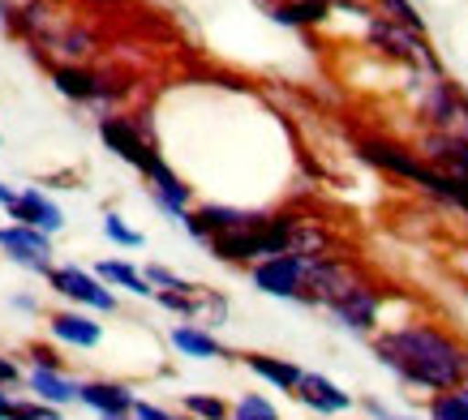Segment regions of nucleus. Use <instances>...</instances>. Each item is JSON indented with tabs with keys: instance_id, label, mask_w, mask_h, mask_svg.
Instances as JSON below:
<instances>
[{
	"instance_id": "1",
	"label": "nucleus",
	"mask_w": 468,
	"mask_h": 420,
	"mask_svg": "<svg viewBox=\"0 0 468 420\" xmlns=\"http://www.w3.org/2000/svg\"><path fill=\"white\" fill-rule=\"evenodd\" d=\"M374 356L412 391H455L468 382V348L434 322H409L374 335Z\"/></svg>"
},
{
	"instance_id": "2",
	"label": "nucleus",
	"mask_w": 468,
	"mask_h": 420,
	"mask_svg": "<svg viewBox=\"0 0 468 420\" xmlns=\"http://www.w3.org/2000/svg\"><path fill=\"white\" fill-rule=\"evenodd\" d=\"M250 279L262 296H275V300H301L310 305V257L305 253H280V257H267L250 270Z\"/></svg>"
},
{
	"instance_id": "3",
	"label": "nucleus",
	"mask_w": 468,
	"mask_h": 420,
	"mask_svg": "<svg viewBox=\"0 0 468 420\" xmlns=\"http://www.w3.org/2000/svg\"><path fill=\"white\" fill-rule=\"evenodd\" d=\"M100 138H103V146H108L116 159H125L129 168H138L146 181L164 168V154H159L155 146L143 138V129L133 125L129 116H103V121H100Z\"/></svg>"
},
{
	"instance_id": "4",
	"label": "nucleus",
	"mask_w": 468,
	"mask_h": 420,
	"mask_svg": "<svg viewBox=\"0 0 468 420\" xmlns=\"http://www.w3.org/2000/svg\"><path fill=\"white\" fill-rule=\"evenodd\" d=\"M369 43H378L387 57L404 60V65H417V69H430L439 78V57L430 52V43H421L417 30L399 26L391 17H369Z\"/></svg>"
},
{
	"instance_id": "5",
	"label": "nucleus",
	"mask_w": 468,
	"mask_h": 420,
	"mask_svg": "<svg viewBox=\"0 0 468 420\" xmlns=\"http://www.w3.org/2000/svg\"><path fill=\"white\" fill-rule=\"evenodd\" d=\"M48 283H52V292H60L65 300H73V305L95 309V313H116V292L95 275V270H82L69 262V267L52 270Z\"/></svg>"
},
{
	"instance_id": "6",
	"label": "nucleus",
	"mask_w": 468,
	"mask_h": 420,
	"mask_svg": "<svg viewBox=\"0 0 468 420\" xmlns=\"http://www.w3.org/2000/svg\"><path fill=\"white\" fill-rule=\"evenodd\" d=\"M262 219H267V215H258V210L228 206V202H202L198 210H189V219H185V232L207 245L211 236H224V232H245V227H258Z\"/></svg>"
},
{
	"instance_id": "7",
	"label": "nucleus",
	"mask_w": 468,
	"mask_h": 420,
	"mask_svg": "<svg viewBox=\"0 0 468 420\" xmlns=\"http://www.w3.org/2000/svg\"><path fill=\"white\" fill-rule=\"evenodd\" d=\"M0 253L17 262V267L35 270V275H52V236L39 232V227H22V224H9L0 227Z\"/></svg>"
},
{
	"instance_id": "8",
	"label": "nucleus",
	"mask_w": 468,
	"mask_h": 420,
	"mask_svg": "<svg viewBox=\"0 0 468 420\" xmlns=\"http://www.w3.org/2000/svg\"><path fill=\"white\" fill-rule=\"evenodd\" d=\"M326 309H331V318H335L344 331H353V335H374V331H378V313H383V292L356 279L335 305H326Z\"/></svg>"
},
{
	"instance_id": "9",
	"label": "nucleus",
	"mask_w": 468,
	"mask_h": 420,
	"mask_svg": "<svg viewBox=\"0 0 468 420\" xmlns=\"http://www.w3.org/2000/svg\"><path fill=\"white\" fill-rule=\"evenodd\" d=\"M292 399L310 407L314 416H344V412H353V407H356L353 394L344 391L340 382H331L326 373H305Z\"/></svg>"
},
{
	"instance_id": "10",
	"label": "nucleus",
	"mask_w": 468,
	"mask_h": 420,
	"mask_svg": "<svg viewBox=\"0 0 468 420\" xmlns=\"http://www.w3.org/2000/svg\"><path fill=\"white\" fill-rule=\"evenodd\" d=\"M9 219L22 224V227H39V232H48V236H57L60 227H65V210L43 194V189H22L17 202L9 206Z\"/></svg>"
},
{
	"instance_id": "11",
	"label": "nucleus",
	"mask_w": 468,
	"mask_h": 420,
	"mask_svg": "<svg viewBox=\"0 0 468 420\" xmlns=\"http://www.w3.org/2000/svg\"><path fill=\"white\" fill-rule=\"evenodd\" d=\"M48 331H52V339H60L65 348L90 352L103 343V322H95L82 309H60V313H52V318H48Z\"/></svg>"
},
{
	"instance_id": "12",
	"label": "nucleus",
	"mask_w": 468,
	"mask_h": 420,
	"mask_svg": "<svg viewBox=\"0 0 468 420\" xmlns=\"http://www.w3.org/2000/svg\"><path fill=\"white\" fill-rule=\"evenodd\" d=\"M78 404H86L90 412H100V416H129V412H133V404H138V394L129 391L125 382L90 378V382H82Z\"/></svg>"
},
{
	"instance_id": "13",
	"label": "nucleus",
	"mask_w": 468,
	"mask_h": 420,
	"mask_svg": "<svg viewBox=\"0 0 468 420\" xmlns=\"http://www.w3.org/2000/svg\"><path fill=\"white\" fill-rule=\"evenodd\" d=\"M168 343L176 348V356H189V361H228V348L207 331V326H194V322L172 326Z\"/></svg>"
},
{
	"instance_id": "14",
	"label": "nucleus",
	"mask_w": 468,
	"mask_h": 420,
	"mask_svg": "<svg viewBox=\"0 0 468 420\" xmlns=\"http://www.w3.org/2000/svg\"><path fill=\"white\" fill-rule=\"evenodd\" d=\"M245 369H250L254 378H262L267 386L284 391V394H297L301 378H305V369H301V364L284 361V356H267V352H254V356H245Z\"/></svg>"
},
{
	"instance_id": "15",
	"label": "nucleus",
	"mask_w": 468,
	"mask_h": 420,
	"mask_svg": "<svg viewBox=\"0 0 468 420\" xmlns=\"http://www.w3.org/2000/svg\"><path fill=\"white\" fill-rule=\"evenodd\" d=\"M27 386L35 399H43V404H52V407L78 404V394H82V382H73L69 373H57V369H30Z\"/></svg>"
},
{
	"instance_id": "16",
	"label": "nucleus",
	"mask_w": 468,
	"mask_h": 420,
	"mask_svg": "<svg viewBox=\"0 0 468 420\" xmlns=\"http://www.w3.org/2000/svg\"><path fill=\"white\" fill-rule=\"evenodd\" d=\"M95 275H100L108 288H125L129 296H143V300H146V296H155L151 279H146L133 262H125V257H103L100 267H95Z\"/></svg>"
},
{
	"instance_id": "17",
	"label": "nucleus",
	"mask_w": 468,
	"mask_h": 420,
	"mask_svg": "<svg viewBox=\"0 0 468 420\" xmlns=\"http://www.w3.org/2000/svg\"><path fill=\"white\" fill-rule=\"evenodd\" d=\"M335 9V0H280L271 5V22L280 26H318Z\"/></svg>"
},
{
	"instance_id": "18",
	"label": "nucleus",
	"mask_w": 468,
	"mask_h": 420,
	"mask_svg": "<svg viewBox=\"0 0 468 420\" xmlns=\"http://www.w3.org/2000/svg\"><path fill=\"white\" fill-rule=\"evenodd\" d=\"M57 90H60V95H69V99H78V103H95V99H108V95H112V86L103 82V78L78 69V65H65V69H57Z\"/></svg>"
},
{
	"instance_id": "19",
	"label": "nucleus",
	"mask_w": 468,
	"mask_h": 420,
	"mask_svg": "<svg viewBox=\"0 0 468 420\" xmlns=\"http://www.w3.org/2000/svg\"><path fill=\"white\" fill-rule=\"evenodd\" d=\"M426 420H468V382L464 386H455V391L430 394Z\"/></svg>"
},
{
	"instance_id": "20",
	"label": "nucleus",
	"mask_w": 468,
	"mask_h": 420,
	"mask_svg": "<svg viewBox=\"0 0 468 420\" xmlns=\"http://www.w3.org/2000/svg\"><path fill=\"white\" fill-rule=\"evenodd\" d=\"M181 407H185V416H194V420H232V407H228L219 394L189 391L181 399Z\"/></svg>"
},
{
	"instance_id": "21",
	"label": "nucleus",
	"mask_w": 468,
	"mask_h": 420,
	"mask_svg": "<svg viewBox=\"0 0 468 420\" xmlns=\"http://www.w3.org/2000/svg\"><path fill=\"white\" fill-rule=\"evenodd\" d=\"M232 420H284L280 416V407L271 404L267 394H241L237 404H232Z\"/></svg>"
},
{
	"instance_id": "22",
	"label": "nucleus",
	"mask_w": 468,
	"mask_h": 420,
	"mask_svg": "<svg viewBox=\"0 0 468 420\" xmlns=\"http://www.w3.org/2000/svg\"><path fill=\"white\" fill-rule=\"evenodd\" d=\"M103 236L112 240V245H121V249H143V245H146L143 232H133V227L125 224V215H116V210H108V215H103Z\"/></svg>"
},
{
	"instance_id": "23",
	"label": "nucleus",
	"mask_w": 468,
	"mask_h": 420,
	"mask_svg": "<svg viewBox=\"0 0 468 420\" xmlns=\"http://www.w3.org/2000/svg\"><path fill=\"white\" fill-rule=\"evenodd\" d=\"M383 5H387V17H391V22L417 30V35L426 30V17L417 14V5H412V0H383Z\"/></svg>"
},
{
	"instance_id": "24",
	"label": "nucleus",
	"mask_w": 468,
	"mask_h": 420,
	"mask_svg": "<svg viewBox=\"0 0 468 420\" xmlns=\"http://www.w3.org/2000/svg\"><path fill=\"white\" fill-rule=\"evenodd\" d=\"M9 420H60V407L43 404V399H14V416Z\"/></svg>"
},
{
	"instance_id": "25",
	"label": "nucleus",
	"mask_w": 468,
	"mask_h": 420,
	"mask_svg": "<svg viewBox=\"0 0 468 420\" xmlns=\"http://www.w3.org/2000/svg\"><path fill=\"white\" fill-rule=\"evenodd\" d=\"M30 369H57V373H65V356L57 348H48V343H35L30 348Z\"/></svg>"
},
{
	"instance_id": "26",
	"label": "nucleus",
	"mask_w": 468,
	"mask_h": 420,
	"mask_svg": "<svg viewBox=\"0 0 468 420\" xmlns=\"http://www.w3.org/2000/svg\"><path fill=\"white\" fill-rule=\"evenodd\" d=\"M129 420H194V416H176V412H164V407L159 404H146V399H138V404H133V412H129Z\"/></svg>"
},
{
	"instance_id": "27",
	"label": "nucleus",
	"mask_w": 468,
	"mask_h": 420,
	"mask_svg": "<svg viewBox=\"0 0 468 420\" xmlns=\"http://www.w3.org/2000/svg\"><path fill=\"white\" fill-rule=\"evenodd\" d=\"M361 407H366L369 420H417V416H404V412H396V407H387L378 394H366V399H361Z\"/></svg>"
},
{
	"instance_id": "28",
	"label": "nucleus",
	"mask_w": 468,
	"mask_h": 420,
	"mask_svg": "<svg viewBox=\"0 0 468 420\" xmlns=\"http://www.w3.org/2000/svg\"><path fill=\"white\" fill-rule=\"evenodd\" d=\"M202 313L211 318V326H224V318H228V300H224L219 292H211V288H207V292H202Z\"/></svg>"
},
{
	"instance_id": "29",
	"label": "nucleus",
	"mask_w": 468,
	"mask_h": 420,
	"mask_svg": "<svg viewBox=\"0 0 468 420\" xmlns=\"http://www.w3.org/2000/svg\"><path fill=\"white\" fill-rule=\"evenodd\" d=\"M14 382H22V369L9 356H0V386H14Z\"/></svg>"
},
{
	"instance_id": "30",
	"label": "nucleus",
	"mask_w": 468,
	"mask_h": 420,
	"mask_svg": "<svg viewBox=\"0 0 468 420\" xmlns=\"http://www.w3.org/2000/svg\"><path fill=\"white\" fill-rule=\"evenodd\" d=\"M14 309H22V313H35V296H14Z\"/></svg>"
},
{
	"instance_id": "31",
	"label": "nucleus",
	"mask_w": 468,
	"mask_h": 420,
	"mask_svg": "<svg viewBox=\"0 0 468 420\" xmlns=\"http://www.w3.org/2000/svg\"><path fill=\"white\" fill-rule=\"evenodd\" d=\"M14 202H17V194H14V189H9V184H5V181H0V206L9 210V206H14Z\"/></svg>"
},
{
	"instance_id": "32",
	"label": "nucleus",
	"mask_w": 468,
	"mask_h": 420,
	"mask_svg": "<svg viewBox=\"0 0 468 420\" xmlns=\"http://www.w3.org/2000/svg\"><path fill=\"white\" fill-rule=\"evenodd\" d=\"M9 416H14V399L0 391V420H9Z\"/></svg>"
},
{
	"instance_id": "33",
	"label": "nucleus",
	"mask_w": 468,
	"mask_h": 420,
	"mask_svg": "<svg viewBox=\"0 0 468 420\" xmlns=\"http://www.w3.org/2000/svg\"><path fill=\"white\" fill-rule=\"evenodd\" d=\"M100 420H129V416H100Z\"/></svg>"
}]
</instances>
